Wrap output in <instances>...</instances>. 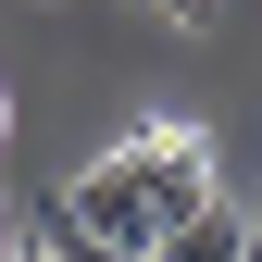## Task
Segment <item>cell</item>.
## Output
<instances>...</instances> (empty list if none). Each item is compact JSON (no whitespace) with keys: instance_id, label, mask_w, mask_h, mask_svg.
<instances>
[{"instance_id":"1","label":"cell","mask_w":262,"mask_h":262,"mask_svg":"<svg viewBox=\"0 0 262 262\" xmlns=\"http://www.w3.org/2000/svg\"><path fill=\"white\" fill-rule=\"evenodd\" d=\"M62 212H75L88 237H113V250L150 262L187 212H212V150H200V125H138V138H113L75 187H62Z\"/></svg>"},{"instance_id":"2","label":"cell","mask_w":262,"mask_h":262,"mask_svg":"<svg viewBox=\"0 0 262 262\" xmlns=\"http://www.w3.org/2000/svg\"><path fill=\"white\" fill-rule=\"evenodd\" d=\"M150 262H250V212H225V200H212V212H187Z\"/></svg>"},{"instance_id":"3","label":"cell","mask_w":262,"mask_h":262,"mask_svg":"<svg viewBox=\"0 0 262 262\" xmlns=\"http://www.w3.org/2000/svg\"><path fill=\"white\" fill-rule=\"evenodd\" d=\"M50 250H62V262H138V250H113V237H88L75 212H50Z\"/></svg>"},{"instance_id":"4","label":"cell","mask_w":262,"mask_h":262,"mask_svg":"<svg viewBox=\"0 0 262 262\" xmlns=\"http://www.w3.org/2000/svg\"><path fill=\"white\" fill-rule=\"evenodd\" d=\"M150 13H175V25H212V0H150Z\"/></svg>"},{"instance_id":"5","label":"cell","mask_w":262,"mask_h":262,"mask_svg":"<svg viewBox=\"0 0 262 262\" xmlns=\"http://www.w3.org/2000/svg\"><path fill=\"white\" fill-rule=\"evenodd\" d=\"M0 262H62V250H0Z\"/></svg>"},{"instance_id":"6","label":"cell","mask_w":262,"mask_h":262,"mask_svg":"<svg viewBox=\"0 0 262 262\" xmlns=\"http://www.w3.org/2000/svg\"><path fill=\"white\" fill-rule=\"evenodd\" d=\"M250 250H262V200H250Z\"/></svg>"},{"instance_id":"7","label":"cell","mask_w":262,"mask_h":262,"mask_svg":"<svg viewBox=\"0 0 262 262\" xmlns=\"http://www.w3.org/2000/svg\"><path fill=\"white\" fill-rule=\"evenodd\" d=\"M0 250H13V225H0Z\"/></svg>"},{"instance_id":"8","label":"cell","mask_w":262,"mask_h":262,"mask_svg":"<svg viewBox=\"0 0 262 262\" xmlns=\"http://www.w3.org/2000/svg\"><path fill=\"white\" fill-rule=\"evenodd\" d=\"M250 262H262V250H250Z\"/></svg>"}]
</instances>
